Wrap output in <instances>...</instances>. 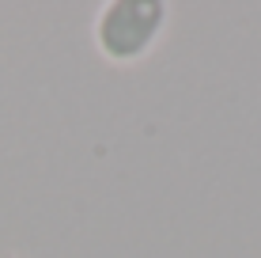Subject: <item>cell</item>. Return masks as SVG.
<instances>
[{
	"mask_svg": "<svg viewBox=\"0 0 261 258\" xmlns=\"http://www.w3.org/2000/svg\"><path fill=\"white\" fill-rule=\"evenodd\" d=\"M155 27H159V4H151V0L114 4L102 19V46L110 57H137L151 42Z\"/></svg>",
	"mask_w": 261,
	"mask_h": 258,
	"instance_id": "obj_1",
	"label": "cell"
}]
</instances>
